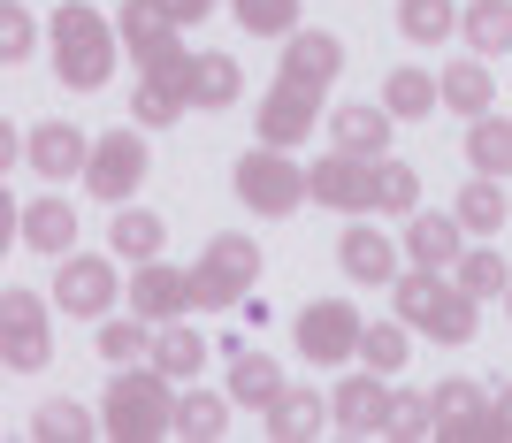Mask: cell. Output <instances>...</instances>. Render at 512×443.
<instances>
[{
    "label": "cell",
    "instance_id": "obj_1",
    "mask_svg": "<svg viewBox=\"0 0 512 443\" xmlns=\"http://www.w3.org/2000/svg\"><path fill=\"white\" fill-rule=\"evenodd\" d=\"M100 428H107L115 443H153V436H176V398H169V375H161V367H115V375H107Z\"/></svg>",
    "mask_w": 512,
    "mask_h": 443
},
{
    "label": "cell",
    "instance_id": "obj_2",
    "mask_svg": "<svg viewBox=\"0 0 512 443\" xmlns=\"http://www.w3.org/2000/svg\"><path fill=\"white\" fill-rule=\"evenodd\" d=\"M54 77L69 92H100L115 77V31L100 23V8L85 0H62L54 8Z\"/></svg>",
    "mask_w": 512,
    "mask_h": 443
},
{
    "label": "cell",
    "instance_id": "obj_3",
    "mask_svg": "<svg viewBox=\"0 0 512 443\" xmlns=\"http://www.w3.org/2000/svg\"><path fill=\"white\" fill-rule=\"evenodd\" d=\"M398 321L421 329V337H436V344H467L482 314H474V291L444 283L436 268H413V275H398Z\"/></svg>",
    "mask_w": 512,
    "mask_h": 443
},
{
    "label": "cell",
    "instance_id": "obj_4",
    "mask_svg": "<svg viewBox=\"0 0 512 443\" xmlns=\"http://www.w3.org/2000/svg\"><path fill=\"white\" fill-rule=\"evenodd\" d=\"M184 275H192V306H237V298L253 291V275H260V245L237 237V230H222V237H207V253H199Z\"/></svg>",
    "mask_w": 512,
    "mask_h": 443
},
{
    "label": "cell",
    "instance_id": "obj_5",
    "mask_svg": "<svg viewBox=\"0 0 512 443\" xmlns=\"http://www.w3.org/2000/svg\"><path fill=\"white\" fill-rule=\"evenodd\" d=\"M46 359H54V337H46V298L8 283L0 291V367H16V375H39Z\"/></svg>",
    "mask_w": 512,
    "mask_h": 443
},
{
    "label": "cell",
    "instance_id": "obj_6",
    "mask_svg": "<svg viewBox=\"0 0 512 443\" xmlns=\"http://www.w3.org/2000/svg\"><path fill=\"white\" fill-rule=\"evenodd\" d=\"M360 337H367V321H360V306H344V298L299 306V329H291L299 359H314V367H344V359L360 352Z\"/></svg>",
    "mask_w": 512,
    "mask_h": 443
},
{
    "label": "cell",
    "instance_id": "obj_7",
    "mask_svg": "<svg viewBox=\"0 0 512 443\" xmlns=\"http://www.w3.org/2000/svg\"><path fill=\"white\" fill-rule=\"evenodd\" d=\"M230 184H237V199L253 214H291L306 199V169H291L283 161V146H253L245 161L230 169Z\"/></svg>",
    "mask_w": 512,
    "mask_h": 443
},
{
    "label": "cell",
    "instance_id": "obj_8",
    "mask_svg": "<svg viewBox=\"0 0 512 443\" xmlns=\"http://www.w3.org/2000/svg\"><path fill=\"white\" fill-rule=\"evenodd\" d=\"M428 405H436V436L444 443H505V421H497V405L474 390V382H436L428 390Z\"/></svg>",
    "mask_w": 512,
    "mask_h": 443
},
{
    "label": "cell",
    "instance_id": "obj_9",
    "mask_svg": "<svg viewBox=\"0 0 512 443\" xmlns=\"http://www.w3.org/2000/svg\"><path fill=\"white\" fill-rule=\"evenodd\" d=\"M306 199H321L329 214H367L375 207V161H360V153L314 161V169H306Z\"/></svg>",
    "mask_w": 512,
    "mask_h": 443
},
{
    "label": "cell",
    "instance_id": "obj_10",
    "mask_svg": "<svg viewBox=\"0 0 512 443\" xmlns=\"http://www.w3.org/2000/svg\"><path fill=\"white\" fill-rule=\"evenodd\" d=\"M85 184H92V199H130L146 184V138L138 130H107L85 161Z\"/></svg>",
    "mask_w": 512,
    "mask_h": 443
},
{
    "label": "cell",
    "instance_id": "obj_11",
    "mask_svg": "<svg viewBox=\"0 0 512 443\" xmlns=\"http://www.w3.org/2000/svg\"><path fill=\"white\" fill-rule=\"evenodd\" d=\"M314 123H321V92L276 77V85H268V100H260V146H283V153H291L299 138H314Z\"/></svg>",
    "mask_w": 512,
    "mask_h": 443
},
{
    "label": "cell",
    "instance_id": "obj_12",
    "mask_svg": "<svg viewBox=\"0 0 512 443\" xmlns=\"http://www.w3.org/2000/svg\"><path fill=\"white\" fill-rule=\"evenodd\" d=\"M54 306L77 321H100L107 306H115V268L92 253H62V275H54Z\"/></svg>",
    "mask_w": 512,
    "mask_h": 443
},
{
    "label": "cell",
    "instance_id": "obj_13",
    "mask_svg": "<svg viewBox=\"0 0 512 443\" xmlns=\"http://www.w3.org/2000/svg\"><path fill=\"white\" fill-rule=\"evenodd\" d=\"M329 421H337L344 436H383V421H390V390H383V375L367 367V375L337 382V398H329Z\"/></svg>",
    "mask_w": 512,
    "mask_h": 443
},
{
    "label": "cell",
    "instance_id": "obj_14",
    "mask_svg": "<svg viewBox=\"0 0 512 443\" xmlns=\"http://www.w3.org/2000/svg\"><path fill=\"white\" fill-rule=\"evenodd\" d=\"M130 306H138V321H176V314H192V275L161 268V260H138V275H130Z\"/></svg>",
    "mask_w": 512,
    "mask_h": 443
},
{
    "label": "cell",
    "instance_id": "obj_15",
    "mask_svg": "<svg viewBox=\"0 0 512 443\" xmlns=\"http://www.w3.org/2000/svg\"><path fill=\"white\" fill-rule=\"evenodd\" d=\"M92 146L77 123H31V169L46 176V184H69V176H85Z\"/></svg>",
    "mask_w": 512,
    "mask_h": 443
},
{
    "label": "cell",
    "instance_id": "obj_16",
    "mask_svg": "<svg viewBox=\"0 0 512 443\" xmlns=\"http://www.w3.org/2000/svg\"><path fill=\"white\" fill-rule=\"evenodd\" d=\"M337 69H344V46L329 39V31H291L276 77H291V85H306V92H329V77H337Z\"/></svg>",
    "mask_w": 512,
    "mask_h": 443
},
{
    "label": "cell",
    "instance_id": "obj_17",
    "mask_svg": "<svg viewBox=\"0 0 512 443\" xmlns=\"http://www.w3.org/2000/svg\"><path fill=\"white\" fill-rule=\"evenodd\" d=\"M337 253H344V275H352V283H390V275H398V245H390L375 222H352Z\"/></svg>",
    "mask_w": 512,
    "mask_h": 443
},
{
    "label": "cell",
    "instance_id": "obj_18",
    "mask_svg": "<svg viewBox=\"0 0 512 443\" xmlns=\"http://www.w3.org/2000/svg\"><path fill=\"white\" fill-rule=\"evenodd\" d=\"M321 421H329V398L283 390V398L268 405V443H306V436H321Z\"/></svg>",
    "mask_w": 512,
    "mask_h": 443
},
{
    "label": "cell",
    "instance_id": "obj_19",
    "mask_svg": "<svg viewBox=\"0 0 512 443\" xmlns=\"http://www.w3.org/2000/svg\"><path fill=\"white\" fill-rule=\"evenodd\" d=\"M406 253H413V268H436V275H444L451 260H459V214H413Z\"/></svg>",
    "mask_w": 512,
    "mask_h": 443
},
{
    "label": "cell",
    "instance_id": "obj_20",
    "mask_svg": "<svg viewBox=\"0 0 512 443\" xmlns=\"http://www.w3.org/2000/svg\"><path fill=\"white\" fill-rule=\"evenodd\" d=\"M23 245H31V253H69V245H77V207H69V199H31Z\"/></svg>",
    "mask_w": 512,
    "mask_h": 443
},
{
    "label": "cell",
    "instance_id": "obj_21",
    "mask_svg": "<svg viewBox=\"0 0 512 443\" xmlns=\"http://www.w3.org/2000/svg\"><path fill=\"white\" fill-rule=\"evenodd\" d=\"M383 146H390V107H337V153L383 161Z\"/></svg>",
    "mask_w": 512,
    "mask_h": 443
},
{
    "label": "cell",
    "instance_id": "obj_22",
    "mask_svg": "<svg viewBox=\"0 0 512 443\" xmlns=\"http://www.w3.org/2000/svg\"><path fill=\"white\" fill-rule=\"evenodd\" d=\"M467 161H474V176H512V123L505 115H474L467 123Z\"/></svg>",
    "mask_w": 512,
    "mask_h": 443
},
{
    "label": "cell",
    "instance_id": "obj_23",
    "mask_svg": "<svg viewBox=\"0 0 512 443\" xmlns=\"http://www.w3.org/2000/svg\"><path fill=\"white\" fill-rule=\"evenodd\" d=\"M107 245H115L123 260H161L169 230H161V214H146V207H123L115 222H107Z\"/></svg>",
    "mask_w": 512,
    "mask_h": 443
},
{
    "label": "cell",
    "instance_id": "obj_24",
    "mask_svg": "<svg viewBox=\"0 0 512 443\" xmlns=\"http://www.w3.org/2000/svg\"><path fill=\"white\" fill-rule=\"evenodd\" d=\"M230 398H237V405H260V413H268V405L283 398L276 359H268V352H237V359H230Z\"/></svg>",
    "mask_w": 512,
    "mask_h": 443
},
{
    "label": "cell",
    "instance_id": "obj_25",
    "mask_svg": "<svg viewBox=\"0 0 512 443\" xmlns=\"http://www.w3.org/2000/svg\"><path fill=\"white\" fill-rule=\"evenodd\" d=\"M436 92H444V107H451V115H467V123H474V115H490V100H497V85H490V69H482V62H451Z\"/></svg>",
    "mask_w": 512,
    "mask_h": 443
},
{
    "label": "cell",
    "instance_id": "obj_26",
    "mask_svg": "<svg viewBox=\"0 0 512 443\" xmlns=\"http://www.w3.org/2000/svg\"><path fill=\"white\" fill-rule=\"evenodd\" d=\"M153 367L169 382H192L199 367H207V344H199V329H184V321H169L161 337H153Z\"/></svg>",
    "mask_w": 512,
    "mask_h": 443
},
{
    "label": "cell",
    "instance_id": "obj_27",
    "mask_svg": "<svg viewBox=\"0 0 512 443\" xmlns=\"http://www.w3.org/2000/svg\"><path fill=\"white\" fill-rule=\"evenodd\" d=\"M222 428H230V398H214V390H184L176 398V436L222 443Z\"/></svg>",
    "mask_w": 512,
    "mask_h": 443
},
{
    "label": "cell",
    "instance_id": "obj_28",
    "mask_svg": "<svg viewBox=\"0 0 512 443\" xmlns=\"http://www.w3.org/2000/svg\"><path fill=\"white\" fill-rule=\"evenodd\" d=\"M237 92H245V69H237L230 54H199V69H192V107H214V115H222Z\"/></svg>",
    "mask_w": 512,
    "mask_h": 443
},
{
    "label": "cell",
    "instance_id": "obj_29",
    "mask_svg": "<svg viewBox=\"0 0 512 443\" xmlns=\"http://www.w3.org/2000/svg\"><path fill=\"white\" fill-rule=\"evenodd\" d=\"M436 100H444V92L428 85L421 69H406V62H398V69H390V77H383V107H390V115H398V123H421V115H428V107H436Z\"/></svg>",
    "mask_w": 512,
    "mask_h": 443
},
{
    "label": "cell",
    "instance_id": "obj_30",
    "mask_svg": "<svg viewBox=\"0 0 512 443\" xmlns=\"http://www.w3.org/2000/svg\"><path fill=\"white\" fill-rule=\"evenodd\" d=\"M123 39H130V54L146 62V54H161V46L176 39V23L161 16V0H123Z\"/></svg>",
    "mask_w": 512,
    "mask_h": 443
},
{
    "label": "cell",
    "instance_id": "obj_31",
    "mask_svg": "<svg viewBox=\"0 0 512 443\" xmlns=\"http://www.w3.org/2000/svg\"><path fill=\"white\" fill-rule=\"evenodd\" d=\"M459 230H474V237H490V230H505V191H497V176H482V184H459Z\"/></svg>",
    "mask_w": 512,
    "mask_h": 443
},
{
    "label": "cell",
    "instance_id": "obj_32",
    "mask_svg": "<svg viewBox=\"0 0 512 443\" xmlns=\"http://www.w3.org/2000/svg\"><path fill=\"white\" fill-rule=\"evenodd\" d=\"M467 46L474 54H505L512 46V0H467Z\"/></svg>",
    "mask_w": 512,
    "mask_h": 443
},
{
    "label": "cell",
    "instance_id": "obj_33",
    "mask_svg": "<svg viewBox=\"0 0 512 443\" xmlns=\"http://www.w3.org/2000/svg\"><path fill=\"white\" fill-rule=\"evenodd\" d=\"M451 23H459V8H451V0H398V31H406L413 46H436Z\"/></svg>",
    "mask_w": 512,
    "mask_h": 443
},
{
    "label": "cell",
    "instance_id": "obj_34",
    "mask_svg": "<svg viewBox=\"0 0 512 443\" xmlns=\"http://www.w3.org/2000/svg\"><path fill=\"white\" fill-rule=\"evenodd\" d=\"M153 321H100V352L107 367H138V359H153Z\"/></svg>",
    "mask_w": 512,
    "mask_h": 443
},
{
    "label": "cell",
    "instance_id": "obj_35",
    "mask_svg": "<svg viewBox=\"0 0 512 443\" xmlns=\"http://www.w3.org/2000/svg\"><path fill=\"white\" fill-rule=\"evenodd\" d=\"M31 436H46V443H85L92 436V413H85V405H69V398H54V405L31 413Z\"/></svg>",
    "mask_w": 512,
    "mask_h": 443
},
{
    "label": "cell",
    "instance_id": "obj_36",
    "mask_svg": "<svg viewBox=\"0 0 512 443\" xmlns=\"http://www.w3.org/2000/svg\"><path fill=\"white\" fill-rule=\"evenodd\" d=\"M237 8V23H245V31H260V39H291V31H299V0H230Z\"/></svg>",
    "mask_w": 512,
    "mask_h": 443
},
{
    "label": "cell",
    "instance_id": "obj_37",
    "mask_svg": "<svg viewBox=\"0 0 512 443\" xmlns=\"http://www.w3.org/2000/svg\"><path fill=\"white\" fill-rule=\"evenodd\" d=\"M375 207L413 214V207H421V176H413L406 161H375Z\"/></svg>",
    "mask_w": 512,
    "mask_h": 443
},
{
    "label": "cell",
    "instance_id": "obj_38",
    "mask_svg": "<svg viewBox=\"0 0 512 443\" xmlns=\"http://www.w3.org/2000/svg\"><path fill=\"white\" fill-rule=\"evenodd\" d=\"M184 107H192V100H184L176 85H161V77H138V100H130V115H138V123L161 130V123H176Z\"/></svg>",
    "mask_w": 512,
    "mask_h": 443
},
{
    "label": "cell",
    "instance_id": "obj_39",
    "mask_svg": "<svg viewBox=\"0 0 512 443\" xmlns=\"http://www.w3.org/2000/svg\"><path fill=\"white\" fill-rule=\"evenodd\" d=\"M383 436H398V443H421V436H436V405L428 398H390V421H383Z\"/></svg>",
    "mask_w": 512,
    "mask_h": 443
},
{
    "label": "cell",
    "instance_id": "obj_40",
    "mask_svg": "<svg viewBox=\"0 0 512 443\" xmlns=\"http://www.w3.org/2000/svg\"><path fill=\"white\" fill-rule=\"evenodd\" d=\"M360 359L375 367V375H390V367H406V321H375L360 337Z\"/></svg>",
    "mask_w": 512,
    "mask_h": 443
},
{
    "label": "cell",
    "instance_id": "obj_41",
    "mask_svg": "<svg viewBox=\"0 0 512 443\" xmlns=\"http://www.w3.org/2000/svg\"><path fill=\"white\" fill-rule=\"evenodd\" d=\"M31 8L23 0H0V62H31Z\"/></svg>",
    "mask_w": 512,
    "mask_h": 443
},
{
    "label": "cell",
    "instance_id": "obj_42",
    "mask_svg": "<svg viewBox=\"0 0 512 443\" xmlns=\"http://www.w3.org/2000/svg\"><path fill=\"white\" fill-rule=\"evenodd\" d=\"M459 291H474V298H497V291H512L505 260H497V253H467V260H459Z\"/></svg>",
    "mask_w": 512,
    "mask_h": 443
},
{
    "label": "cell",
    "instance_id": "obj_43",
    "mask_svg": "<svg viewBox=\"0 0 512 443\" xmlns=\"http://www.w3.org/2000/svg\"><path fill=\"white\" fill-rule=\"evenodd\" d=\"M161 16H169L176 31H192V23H207V16H214V0H161Z\"/></svg>",
    "mask_w": 512,
    "mask_h": 443
},
{
    "label": "cell",
    "instance_id": "obj_44",
    "mask_svg": "<svg viewBox=\"0 0 512 443\" xmlns=\"http://www.w3.org/2000/svg\"><path fill=\"white\" fill-rule=\"evenodd\" d=\"M497 421H505V443H512V382L497 390Z\"/></svg>",
    "mask_w": 512,
    "mask_h": 443
},
{
    "label": "cell",
    "instance_id": "obj_45",
    "mask_svg": "<svg viewBox=\"0 0 512 443\" xmlns=\"http://www.w3.org/2000/svg\"><path fill=\"white\" fill-rule=\"evenodd\" d=\"M505 298H512V291H505ZM505 314H512V306H505Z\"/></svg>",
    "mask_w": 512,
    "mask_h": 443
}]
</instances>
